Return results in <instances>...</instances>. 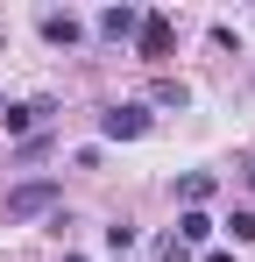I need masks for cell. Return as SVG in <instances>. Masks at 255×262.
<instances>
[{
	"label": "cell",
	"mask_w": 255,
	"mask_h": 262,
	"mask_svg": "<svg viewBox=\"0 0 255 262\" xmlns=\"http://www.w3.org/2000/svg\"><path fill=\"white\" fill-rule=\"evenodd\" d=\"M42 36H50V43H78L85 21H78V14H42Z\"/></svg>",
	"instance_id": "cell-6"
},
{
	"label": "cell",
	"mask_w": 255,
	"mask_h": 262,
	"mask_svg": "<svg viewBox=\"0 0 255 262\" xmlns=\"http://www.w3.org/2000/svg\"><path fill=\"white\" fill-rule=\"evenodd\" d=\"M135 29H142V14H135V7H107V14H99V36H107V43H128Z\"/></svg>",
	"instance_id": "cell-5"
},
{
	"label": "cell",
	"mask_w": 255,
	"mask_h": 262,
	"mask_svg": "<svg viewBox=\"0 0 255 262\" xmlns=\"http://www.w3.org/2000/svg\"><path fill=\"white\" fill-rule=\"evenodd\" d=\"M177 199H184V206L199 213V206H206V199H213V177H206V170H192V177H184V184H177Z\"/></svg>",
	"instance_id": "cell-7"
},
{
	"label": "cell",
	"mask_w": 255,
	"mask_h": 262,
	"mask_svg": "<svg viewBox=\"0 0 255 262\" xmlns=\"http://www.w3.org/2000/svg\"><path fill=\"white\" fill-rule=\"evenodd\" d=\"M99 135H107V142H142V135H149V106H135V99H128V106H107V114H99Z\"/></svg>",
	"instance_id": "cell-2"
},
{
	"label": "cell",
	"mask_w": 255,
	"mask_h": 262,
	"mask_svg": "<svg viewBox=\"0 0 255 262\" xmlns=\"http://www.w3.org/2000/svg\"><path fill=\"white\" fill-rule=\"evenodd\" d=\"M206 262H234V248H213V255H206Z\"/></svg>",
	"instance_id": "cell-13"
},
{
	"label": "cell",
	"mask_w": 255,
	"mask_h": 262,
	"mask_svg": "<svg viewBox=\"0 0 255 262\" xmlns=\"http://www.w3.org/2000/svg\"><path fill=\"white\" fill-rule=\"evenodd\" d=\"M0 106H7V99H0Z\"/></svg>",
	"instance_id": "cell-15"
},
{
	"label": "cell",
	"mask_w": 255,
	"mask_h": 262,
	"mask_svg": "<svg viewBox=\"0 0 255 262\" xmlns=\"http://www.w3.org/2000/svg\"><path fill=\"white\" fill-rule=\"evenodd\" d=\"M64 262H85V255H64Z\"/></svg>",
	"instance_id": "cell-14"
},
{
	"label": "cell",
	"mask_w": 255,
	"mask_h": 262,
	"mask_svg": "<svg viewBox=\"0 0 255 262\" xmlns=\"http://www.w3.org/2000/svg\"><path fill=\"white\" fill-rule=\"evenodd\" d=\"M149 99H156V106H192V92L177 85V78H156V92H149Z\"/></svg>",
	"instance_id": "cell-10"
},
{
	"label": "cell",
	"mask_w": 255,
	"mask_h": 262,
	"mask_svg": "<svg viewBox=\"0 0 255 262\" xmlns=\"http://www.w3.org/2000/svg\"><path fill=\"white\" fill-rule=\"evenodd\" d=\"M156 262H184V241H177V234H163V241H156Z\"/></svg>",
	"instance_id": "cell-12"
},
{
	"label": "cell",
	"mask_w": 255,
	"mask_h": 262,
	"mask_svg": "<svg viewBox=\"0 0 255 262\" xmlns=\"http://www.w3.org/2000/svg\"><path fill=\"white\" fill-rule=\"evenodd\" d=\"M170 43H177V29H170V14H142V29H135V50L149 57V64H163Z\"/></svg>",
	"instance_id": "cell-3"
},
{
	"label": "cell",
	"mask_w": 255,
	"mask_h": 262,
	"mask_svg": "<svg viewBox=\"0 0 255 262\" xmlns=\"http://www.w3.org/2000/svg\"><path fill=\"white\" fill-rule=\"evenodd\" d=\"M135 241H142V234H135V220H114V227H107V248H114V255H128Z\"/></svg>",
	"instance_id": "cell-9"
},
{
	"label": "cell",
	"mask_w": 255,
	"mask_h": 262,
	"mask_svg": "<svg viewBox=\"0 0 255 262\" xmlns=\"http://www.w3.org/2000/svg\"><path fill=\"white\" fill-rule=\"evenodd\" d=\"M57 206V177H36V184H14L7 191V220H36Z\"/></svg>",
	"instance_id": "cell-1"
},
{
	"label": "cell",
	"mask_w": 255,
	"mask_h": 262,
	"mask_svg": "<svg viewBox=\"0 0 255 262\" xmlns=\"http://www.w3.org/2000/svg\"><path fill=\"white\" fill-rule=\"evenodd\" d=\"M50 114H57V99H29V106H0V128H7V135H29L36 121H50Z\"/></svg>",
	"instance_id": "cell-4"
},
{
	"label": "cell",
	"mask_w": 255,
	"mask_h": 262,
	"mask_svg": "<svg viewBox=\"0 0 255 262\" xmlns=\"http://www.w3.org/2000/svg\"><path fill=\"white\" fill-rule=\"evenodd\" d=\"M206 234H213V220H206V213H192V206L177 213V241H184V248H192V241H206Z\"/></svg>",
	"instance_id": "cell-8"
},
{
	"label": "cell",
	"mask_w": 255,
	"mask_h": 262,
	"mask_svg": "<svg viewBox=\"0 0 255 262\" xmlns=\"http://www.w3.org/2000/svg\"><path fill=\"white\" fill-rule=\"evenodd\" d=\"M227 234H234V248H248V241H255V213H234V220H227Z\"/></svg>",
	"instance_id": "cell-11"
}]
</instances>
